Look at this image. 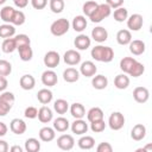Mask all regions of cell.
<instances>
[{
	"label": "cell",
	"instance_id": "obj_31",
	"mask_svg": "<svg viewBox=\"0 0 152 152\" xmlns=\"http://www.w3.org/2000/svg\"><path fill=\"white\" fill-rule=\"evenodd\" d=\"M103 116H104L103 110L100 107H93L87 113V119H88L89 122H93V121H96V120H102Z\"/></svg>",
	"mask_w": 152,
	"mask_h": 152
},
{
	"label": "cell",
	"instance_id": "obj_2",
	"mask_svg": "<svg viewBox=\"0 0 152 152\" xmlns=\"http://www.w3.org/2000/svg\"><path fill=\"white\" fill-rule=\"evenodd\" d=\"M15 97L11 91H2L0 95V116H6L14 104Z\"/></svg>",
	"mask_w": 152,
	"mask_h": 152
},
{
	"label": "cell",
	"instance_id": "obj_53",
	"mask_svg": "<svg viewBox=\"0 0 152 152\" xmlns=\"http://www.w3.org/2000/svg\"><path fill=\"white\" fill-rule=\"evenodd\" d=\"M8 150H10V146H8L7 141L0 140V152H7Z\"/></svg>",
	"mask_w": 152,
	"mask_h": 152
},
{
	"label": "cell",
	"instance_id": "obj_50",
	"mask_svg": "<svg viewBox=\"0 0 152 152\" xmlns=\"http://www.w3.org/2000/svg\"><path fill=\"white\" fill-rule=\"evenodd\" d=\"M106 4L110 7V8H118L121 7L124 5V0H106Z\"/></svg>",
	"mask_w": 152,
	"mask_h": 152
},
{
	"label": "cell",
	"instance_id": "obj_20",
	"mask_svg": "<svg viewBox=\"0 0 152 152\" xmlns=\"http://www.w3.org/2000/svg\"><path fill=\"white\" fill-rule=\"evenodd\" d=\"M146 137V127L142 124H137L131 131V138L135 141H140Z\"/></svg>",
	"mask_w": 152,
	"mask_h": 152
},
{
	"label": "cell",
	"instance_id": "obj_36",
	"mask_svg": "<svg viewBox=\"0 0 152 152\" xmlns=\"http://www.w3.org/2000/svg\"><path fill=\"white\" fill-rule=\"evenodd\" d=\"M1 50L5 53H12L13 51L17 50V44H15V39L14 37L11 38H5L2 44H1Z\"/></svg>",
	"mask_w": 152,
	"mask_h": 152
},
{
	"label": "cell",
	"instance_id": "obj_24",
	"mask_svg": "<svg viewBox=\"0 0 152 152\" xmlns=\"http://www.w3.org/2000/svg\"><path fill=\"white\" fill-rule=\"evenodd\" d=\"M70 114L75 118V119H83L86 116V108L82 103L80 102H75L69 107Z\"/></svg>",
	"mask_w": 152,
	"mask_h": 152
},
{
	"label": "cell",
	"instance_id": "obj_54",
	"mask_svg": "<svg viewBox=\"0 0 152 152\" xmlns=\"http://www.w3.org/2000/svg\"><path fill=\"white\" fill-rule=\"evenodd\" d=\"M7 131H8V127L6 126V124L0 121V137H4V135H6Z\"/></svg>",
	"mask_w": 152,
	"mask_h": 152
},
{
	"label": "cell",
	"instance_id": "obj_49",
	"mask_svg": "<svg viewBox=\"0 0 152 152\" xmlns=\"http://www.w3.org/2000/svg\"><path fill=\"white\" fill-rule=\"evenodd\" d=\"M30 1L34 10H43L48 5V0H30Z\"/></svg>",
	"mask_w": 152,
	"mask_h": 152
},
{
	"label": "cell",
	"instance_id": "obj_5",
	"mask_svg": "<svg viewBox=\"0 0 152 152\" xmlns=\"http://www.w3.org/2000/svg\"><path fill=\"white\" fill-rule=\"evenodd\" d=\"M125 125V116L120 112H113L108 118V126L113 131H119Z\"/></svg>",
	"mask_w": 152,
	"mask_h": 152
},
{
	"label": "cell",
	"instance_id": "obj_9",
	"mask_svg": "<svg viewBox=\"0 0 152 152\" xmlns=\"http://www.w3.org/2000/svg\"><path fill=\"white\" fill-rule=\"evenodd\" d=\"M63 61H64V63L68 64V65H71V66H72V65H77V64L81 62V55H80L78 51L70 49V50H66V51L64 52V55H63Z\"/></svg>",
	"mask_w": 152,
	"mask_h": 152
},
{
	"label": "cell",
	"instance_id": "obj_47",
	"mask_svg": "<svg viewBox=\"0 0 152 152\" xmlns=\"http://www.w3.org/2000/svg\"><path fill=\"white\" fill-rule=\"evenodd\" d=\"M24 115L27 119H36L37 115H38V109L36 107H33V106L26 107L25 108V112H24Z\"/></svg>",
	"mask_w": 152,
	"mask_h": 152
},
{
	"label": "cell",
	"instance_id": "obj_48",
	"mask_svg": "<svg viewBox=\"0 0 152 152\" xmlns=\"http://www.w3.org/2000/svg\"><path fill=\"white\" fill-rule=\"evenodd\" d=\"M96 151L97 152H112L113 151V147L109 142L107 141H103V142H100L96 147Z\"/></svg>",
	"mask_w": 152,
	"mask_h": 152
},
{
	"label": "cell",
	"instance_id": "obj_1",
	"mask_svg": "<svg viewBox=\"0 0 152 152\" xmlns=\"http://www.w3.org/2000/svg\"><path fill=\"white\" fill-rule=\"evenodd\" d=\"M90 55L93 59L97 62H103V63H109L114 58V51L110 46H104V45H96L91 49Z\"/></svg>",
	"mask_w": 152,
	"mask_h": 152
},
{
	"label": "cell",
	"instance_id": "obj_7",
	"mask_svg": "<svg viewBox=\"0 0 152 152\" xmlns=\"http://www.w3.org/2000/svg\"><path fill=\"white\" fill-rule=\"evenodd\" d=\"M57 146L63 151H70L75 146V139L71 134H62L57 138Z\"/></svg>",
	"mask_w": 152,
	"mask_h": 152
},
{
	"label": "cell",
	"instance_id": "obj_32",
	"mask_svg": "<svg viewBox=\"0 0 152 152\" xmlns=\"http://www.w3.org/2000/svg\"><path fill=\"white\" fill-rule=\"evenodd\" d=\"M135 62H137V59L133 58V57H124L120 61V65L119 66L124 71V74L129 75V72H131V70H132V68H133V65H134Z\"/></svg>",
	"mask_w": 152,
	"mask_h": 152
},
{
	"label": "cell",
	"instance_id": "obj_10",
	"mask_svg": "<svg viewBox=\"0 0 152 152\" xmlns=\"http://www.w3.org/2000/svg\"><path fill=\"white\" fill-rule=\"evenodd\" d=\"M42 83L46 87H53L57 84L58 82V77H57V74L52 70V69H48L45 70L43 74H42Z\"/></svg>",
	"mask_w": 152,
	"mask_h": 152
},
{
	"label": "cell",
	"instance_id": "obj_4",
	"mask_svg": "<svg viewBox=\"0 0 152 152\" xmlns=\"http://www.w3.org/2000/svg\"><path fill=\"white\" fill-rule=\"evenodd\" d=\"M70 28V23L68 19L65 18H59L57 20H55L51 26H50V32L55 36V37H61L64 36Z\"/></svg>",
	"mask_w": 152,
	"mask_h": 152
},
{
	"label": "cell",
	"instance_id": "obj_35",
	"mask_svg": "<svg viewBox=\"0 0 152 152\" xmlns=\"http://www.w3.org/2000/svg\"><path fill=\"white\" fill-rule=\"evenodd\" d=\"M114 86L118 89H126L129 86V77L126 74H119L114 78Z\"/></svg>",
	"mask_w": 152,
	"mask_h": 152
},
{
	"label": "cell",
	"instance_id": "obj_44",
	"mask_svg": "<svg viewBox=\"0 0 152 152\" xmlns=\"http://www.w3.org/2000/svg\"><path fill=\"white\" fill-rule=\"evenodd\" d=\"M144 71H145V66H144V64L137 61V62L134 63V65H133L131 72H129V76L139 77V76H141V75L144 74Z\"/></svg>",
	"mask_w": 152,
	"mask_h": 152
},
{
	"label": "cell",
	"instance_id": "obj_3",
	"mask_svg": "<svg viewBox=\"0 0 152 152\" xmlns=\"http://www.w3.org/2000/svg\"><path fill=\"white\" fill-rule=\"evenodd\" d=\"M112 13V8L107 4H99L95 11L90 14L89 19L91 23H101L103 19L108 18Z\"/></svg>",
	"mask_w": 152,
	"mask_h": 152
},
{
	"label": "cell",
	"instance_id": "obj_14",
	"mask_svg": "<svg viewBox=\"0 0 152 152\" xmlns=\"http://www.w3.org/2000/svg\"><path fill=\"white\" fill-rule=\"evenodd\" d=\"M70 128H71V132L77 134V135H83L87 133L88 131V124L86 122V120L83 119H75V121L70 125Z\"/></svg>",
	"mask_w": 152,
	"mask_h": 152
},
{
	"label": "cell",
	"instance_id": "obj_12",
	"mask_svg": "<svg viewBox=\"0 0 152 152\" xmlns=\"http://www.w3.org/2000/svg\"><path fill=\"white\" fill-rule=\"evenodd\" d=\"M26 124L23 119H19V118H15L13 119L11 122H10V129L12 133L17 134V135H21L26 132Z\"/></svg>",
	"mask_w": 152,
	"mask_h": 152
},
{
	"label": "cell",
	"instance_id": "obj_25",
	"mask_svg": "<svg viewBox=\"0 0 152 152\" xmlns=\"http://www.w3.org/2000/svg\"><path fill=\"white\" fill-rule=\"evenodd\" d=\"M91 86L97 90H102V89L107 88L108 78L104 75H94L91 78Z\"/></svg>",
	"mask_w": 152,
	"mask_h": 152
},
{
	"label": "cell",
	"instance_id": "obj_22",
	"mask_svg": "<svg viewBox=\"0 0 152 152\" xmlns=\"http://www.w3.org/2000/svg\"><path fill=\"white\" fill-rule=\"evenodd\" d=\"M52 126H53V129L55 131L63 133V132H65V131H68L70 128V122L64 116H58V118H56L53 120Z\"/></svg>",
	"mask_w": 152,
	"mask_h": 152
},
{
	"label": "cell",
	"instance_id": "obj_27",
	"mask_svg": "<svg viewBox=\"0 0 152 152\" xmlns=\"http://www.w3.org/2000/svg\"><path fill=\"white\" fill-rule=\"evenodd\" d=\"M18 52H19V57L23 62H28L32 59L33 57V50L31 48V45H23V46H19L18 49Z\"/></svg>",
	"mask_w": 152,
	"mask_h": 152
},
{
	"label": "cell",
	"instance_id": "obj_45",
	"mask_svg": "<svg viewBox=\"0 0 152 152\" xmlns=\"http://www.w3.org/2000/svg\"><path fill=\"white\" fill-rule=\"evenodd\" d=\"M15 39V44H17V49L19 46H23V45H31V39L28 38L27 34L25 33H20V34H17L14 37Z\"/></svg>",
	"mask_w": 152,
	"mask_h": 152
},
{
	"label": "cell",
	"instance_id": "obj_42",
	"mask_svg": "<svg viewBox=\"0 0 152 152\" xmlns=\"http://www.w3.org/2000/svg\"><path fill=\"white\" fill-rule=\"evenodd\" d=\"M12 72V64L6 59H0V76H10Z\"/></svg>",
	"mask_w": 152,
	"mask_h": 152
},
{
	"label": "cell",
	"instance_id": "obj_8",
	"mask_svg": "<svg viewBox=\"0 0 152 152\" xmlns=\"http://www.w3.org/2000/svg\"><path fill=\"white\" fill-rule=\"evenodd\" d=\"M126 20H127V27L129 28V31H139L144 24L142 15L139 13H134L129 15Z\"/></svg>",
	"mask_w": 152,
	"mask_h": 152
},
{
	"label": "cell",
	"instance_id": "obj_33",
	"mask_svg": "<svg viewBox=\"0 0 152 152\" xmlns=\"http://www.w3.org/2000/svg\"><path fill=\"white\" fill-rule=\"evenodd\" d=\"M53 110L59 114V115H63L65 114L68 110H69V103L66 100L64 99H58L53 102Z\"/></svg>",
	"mask_w": 152,
	"mask_h": 152
},
{
	"label": "cell",
	"instance_id": "obj_52",
	"mask_svg": "<svg viewBox=\"0 0 152 152\" xmlns=\"http://www.w3.org/2000/svg\"><path fill=\"white\" fill-rule=\"evenodd\" d=\"M13 2L18 8H25L28 4V0H13Z\"/></svg>",
	"mask_w": 152,
	"mask_h": 152
},
{
	"label": "cell",
	"instance_id": "obj_37",
	"mask_svg": "<svg viewBox=\"0 0 152 152\" xmlns=\"http://www.w3.org/2000/svg\"><path fill=\"white\" fill-rule=\"evenodd\" d=\"M14 11L15 10L12 6H4L0 10V18H1V20L5 21V23L11 24L12 18H13V14H14Z\"/></svg>",
	"mask_w": 152,
	"mask_h": 152
},
{
	"label": "cell",
	"instance_id": "obj_17",
	"mask_svg": "<svg viewBox=\"0 0 152 152\" xmlns=\"http://www.w3.org/2000/svg\"><path fill=\"white\" fill-rule=\"evenodd\" d=\"M128 46H129L131 53H133L134 56H140V55H142V53L145 52V49H146L145 43H144L142 40H140V39H134V40L132 39V40L129 42Z\"/></svg>",
	"mask_w": 152,
	"mask_h": 152
},
{
	"label": "cell",
	"instance_id": "obj_18",
	"mask_svg": "<svg viewBox=\"0 0 152 152\" xmlns=\"http://www.w3.org/2000/svg\"><path fill=\"white\" fill-rule=\"evenodd\" d=\"M39 139L44 142H50L55 139L56 137V131L53 129V127H49V126H45V127H42L39 129Z\"/></svg>",
	"mask_w": 152,
	"mask_h": 152
},
{
	"label": "cell",
	"instance_id": "obj_40",
	"mask_svg": "<svg viewBox=\"0 0 152 152\" xmlns=\"http://www.w3.org/2000/svg\"><path fill=\"white\" fill-rule=\"evenodd\" d=\"M25 20H26V17H25L24 12L20 11V10H15L11 24L14 25V26H20V25H23L25 23Z\"/></svg>",
	"mask_w": 152,
	"mask_h": 152
},
{
	"label": "cell",
	"instance_id": "obj_16",
	"mask_svg": "<svg viewBox=\"0 0 152 152\" xmlns=\"http://www.w3.org/2000/svg\"><path fill=\"white\" fill-rule=\"evenodd\" d=\"M90 44H91V39H90L87 34H83V33L78 34V36L75 38V40H74L75 48H76L77 50H81V51L87 50V49L90 46Z\"/></svg>",
	"mask_w": 152,
	"mask_h": 152
},
{
	"label": "cell",
	"instance_id": "obj_11",
	"mask_svg": "<svg viewBox=\"0 0 152 152\" xmlns=\"http://www.w3.org/2000/svg\"><path fill=\"white\" fill-rule=\"evenodd\" d=\"M96 71H97V68L95 63L91 61H86L80 66V74L84 77H93L94 75H96Z\"/></svg>",
	"mask_w": 152,
	"mask_h": 152
},
{
	"label": "cell",
	"instance_id": "obj_39",
	"mask_svg": "<svg viewBox=\"0 0 152 152\" xmlns=\"http://www.w3.org/2000/svg\"><path fill=\"white\" fill-rule=\"evenodd\" d=\"M113 17H114V20L118 21V23H122L125 21L127 18H128V11L125 8V7H118L115 8L114 13H113Z\"/></svg>",
	"mask_w": 152,
	"mask_h": 152
},
{
	"label": "cell",
	"instance_id": "obj_43",
	"mask_svg": "<svg viewBox=\"0 0 152 152\" xmlns=\"http://www.w3.org/2000/svg\"><path fill=\"white\" fill-rule=\"evenodd\" d=\"M97 2L96 1H93V0H89V1H87V2H84L83 4V7H82V11H83V13H84V15L86 17H90V14L95 11V8L97 7Z\"/></svg>",
	"mask_w": 152,
	"mask_h": 152
},
{
	"label": "cell",
	"instance_id": "obj_41",
	"mask_svg": "<svg viewBox=\"0 0 152 152\" xmlns=\"http://www.w3.org/2000/svg\"><path fill=\"white\" fill-rule=\"evenodd\" d=\"M64 0H50L49 6L52 13H61L64 10Z\"/></svg>",
	"mask_w": 152,
	"mask_h": 152
},
{
	"label": "cell",
	"instance_id": "obj_6",
	"mask_svg": "<svg viewBox=\"0 0 152 152\" xmlns=\"http://www.w3.org/2000/svg\"><path fill=\"white\" fill-rule=\"evenodd\" d=\"M43 62H44V65L48 66L49 69H53L56 68L59 62H61V56L57 51H48L45 55H44V58H43Z\"/></svg>",
	"mask_w": 152,
	"mask_h": 152
},
{
	"label": "cell",
	"instance_id": "obj_21",
	"mask_svg": "<svg viewBox=\"0 0 152 152\" xmlns=\"http://www.w3.org/2000/svg\"><path fill=\"white\" fill-rule=\"evenodd\" d=\"M19 86H20V88L24 89V90H31V89H33L34 86H36V80H34V77H33L32 75L25 74V75H23V76L20 77V80H19Z\"/></svg>",
	"mask_w": 152,
	"mask_h": 152
},
{
	"label": "cell",
	"instance_id": "obj_55",
	"mask_svg": "<svg viewBox=\"0 0 152 152\" xmlns=\"http://www.w3.org/2000/svg\"><path fill=\"white\" fill-rule=\"evenodd\" d=\"M10 150H11L12 152H23V147L18 146V145H14V146H12Z\"/></svg>",
	"mask_w": 152,
	"mask_h": 152
},
{
	"label": "cell",
	"instance_id": "obj_13",
	"mask_svg": "<svg viewBox=\"0 0 152 152\" xmlns=\"http://www.w3.org/2000/svg\"><path fill=\"white\" fill-rule=\"evenodd\" d=\"M133 99L138 103H145L150 99V91L146 87H137L133 90Z\"/></svg>",
	"mask_w": 152,
	"mask_h": 152
},
{
	"label": "cell",
	"instance_id": "obj_19",
	"mask_svg": "<svg viewBox=\"0 0 152 152\" xmlns=\"http://www.w3.org/2000/svg\"><path fill=\"white\" fill-rule=\"evenodd\" d=\"M37 118H38V120L40 121V122H43V124H49L51 120H52V118H53V113H52V110L48 107V106H42L39 109H38V115H37Z\"/></svg>",
	"mask_w": 152,
	"mask_h": 152
},
{
	"label": "cell",
	"instance_id": "obj_46",
	"mask_svg": "<svg viewBox=\"0 0 152 152\" xmlns=\"http://www.w3.org/2000/svg\"><path fill=\"white\" fill-rule=\"evenodd\" d=\"M106 128V122L104 120H96V121H93L90 122V129L94 132V133H101L103 132Z\"/></svg>",
	"mask_w": 152,
	"mask_h": 152
},
{
	"label": "cell",
	"instance_id": "obj_34",
	"mask_svg": "<svg viewBox=\"0 0 152 152\" xmlns=\"http://www.w3.org/2000/svg\"><path fill=\"white\" fill-rule=\"evenodd\" d=\"M15 34V27L12 24L5 23L2 25H0V37L1 38H11Z\"/></svg>",
	"mask_w": 152,
	"mask_h": 152
},
{
	"label": "cell",
	"instance_id": "obj_30",
	"mask_svg": "<svg viewBox=\"0 0 152 152\" xmlns=\"http://www.w3.org/2000/svg\"><path fill=\"white\" fill-rule=\"evenodd\" d=\"M52 97H53L52 91H51L50 89H48V88H43V89H40V90L37 93V99H38V101H39L42 104H48V103H50V102L52 101Z\"/></svg>",
	"mask_w": 152,
	"mask_h": 152
},
{
	"label": "cell",
	"instance_id": "obj_15",
	"mask_svg": "<svg viewBox=\"0 0 152 152\" xmlns=\"http://www.w3.org/2000/svg\"><path fill=\"white\" fill-rule=\"evenodd\" d=\"M91 38L97 43H103L108 39V31L103 26H96L91 30Z\"/></svg>",
	"mask_w": 152,
	"mask_h": 152
},
{
	"label": "cell",
	"instance_id": "obj_23",
	"mask_svg": "<svg viewBox=\"0 0 152 152\" xmlns=\"http://www.w3.org/2000/svg\"><path fill=\"white\" fill-rule=\"evenodd\" d=\"M78 78H80V71L75 68H66L63 71V80L68 83L77 82Z\"/></svg>",
	"mask_w": 152,
	"mask_h": 152
},
{
	"label": "cell",
	"instance_id": "obj_28",
	"mask_svg": "<svg viewBox=\"0 0 152 152\" xmlns=\"http://www.w3.org/2000/svg\"><path fill=\"white\" fill-rule=\"evenodd\" d=\"M77 145L81 150H91L95 146V139L90 135H82L78 139Z\"/></svg>",
	"mask_w": 152,
	"mask_h": 152
},
{
	"label": "cell",
	"instance_id": "obj_51",
	"mask_svg": "<svg viewBox=\"0 0 152 152\" xmlns=\"http://www.w3.org/2000/svg\"><path fill=\"white\" fill-rule=\"evenodd\" d=\"M8 86V82H7V78L4 77V76H0V93L5 91L6 88Z\"/></svg>",
	"mask_w": 152,
	"mask_h": 152
},
{
	"label": "cell",
	"instance_id": "obj_26",
	"mask_svg": "<svg viewBox=\"0 0 152 152\" xmlns=\"http://www.w3.org/2000/svg\"><path fill=\"white\" fill-rule=\"evenodd\" d=\"M88 23H87V19L84 15H76L74 19H72V23H71V26L74 28V31L76 32H82L86 30Z\"/></svg>",
	"mask_w": 152,
	"mask_h": 152
},
{
	"label": "cell",
	"instance_id": "obj_38",
	"mask_svg": "<svg viewBox=\"0 0 152 152\" xmlns=\"http://www.w3.org/2000/svg\"><path fill=\"white\" fill-rule=\"evenodd\" d=\"M40 150V142L36 138H28L25 141V151L27 152H38Z\"/></svg>",
	"mask_w": 152,
	"mask_h": 152
},
{
	"label": "cell",
	"instance_id": "obj_56",
	"mask_svg": "<svg viewBox=\"0 0 152 152\" xmlns=\"http://www.w3.org/2000/svg\"><path fill=\"white\" fill-rule=\"evenodd\" d=\"M6 1H7V0H0V5H4Z\"/></svg>",
	"mask_w": 152,
	"mask_h": 152
},
{
	"label": "cell",
	"instance_id": "obj_29",
	"mask_svg": "<svg viewBox=\"0 0 152 152\" xmlns=\"http://www.w3.org/2000/svg\"><path fill=\"white\" fill-rule=\"evenodd\" d=\"M132 40V33L129 30H120L116 33V42L120 45H128Z\"/></svg>",
	"mask_w": 152,
	"mask_h": 152
}]
</instances>
